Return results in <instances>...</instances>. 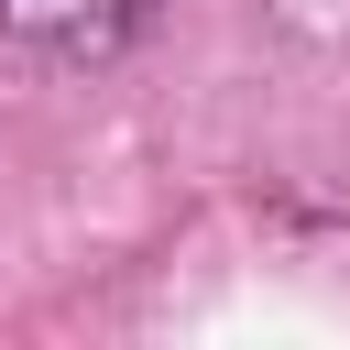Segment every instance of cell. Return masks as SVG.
I'll return each mask as SVG.
<instances>
[{"label": "cell", "instance_id": "6da1fadb", "mask_svg": "<svg viewBox=\"0 0 350 350\" xmlns=\"http://www.w3.org/2000/svg\"><path fill=\"white\" fill-rule=\"evenodd\" d=\"M164 0H0V33L44 44V55H109L153 22Z\"/></svg>", "mask_w": 350, "mask_h": 350}]
</instances>
